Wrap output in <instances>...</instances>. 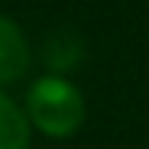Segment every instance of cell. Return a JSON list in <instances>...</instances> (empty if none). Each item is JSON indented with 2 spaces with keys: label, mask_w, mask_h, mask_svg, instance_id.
<instances>
[{
  "label": "cell",
  "mask_w": 149,
  "mask_h": 149,
  "mask_svg": "<svg viewBox=\"0 0 149 149\" xmlns=\"http://www.w3.org/2000/svg\"><path fill=\"white\" fill-rule=\"evenodd\" d=\"M84 97L71 81L58 78V74H45L29 88L26 97V117L29 123L49 136H71L81 130L84 123Z\"/></svg>",
  "instance_id": "cell-1"
},
{
  "label": "cell",
  "mask_w": 149,
  "mask_h": 149,
  "mask_svg": "<svg viewBox=\"0 0 149 149\" xmlns=\"http://www.w3.org/2000/svg\"><path fill=\"white\" fill-rule=\"evenodd\" d=\"M29 68V45L23 29L0 13V84H13Z\"/></svg>",
  "instance_id": "cell-2"
},
{
  "label": "cell",
  "mask_w": 149,
  "mask_h": 149,
  "mask_svg": "<svg viewBox=\"0 0 149 149\" xmlns=\"http://www.w3.org/2000/svg\"><path fill=\"white\" fill-rule=\"evenodd\" d=\"M29 146V117L10 97L0 94V149H26Z\"/></svg>",
  "instance_id": "cell-3"
}]
</instances>
